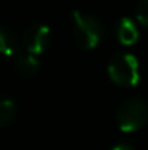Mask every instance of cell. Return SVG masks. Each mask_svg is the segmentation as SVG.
<instances>
[{"label":"cell","mask_w":148,"mask_h":150,"mask_svg":"<svg viewBox=\"0 0 148 150\" xmlns=\"http://www.w3.org/2000/svg\"><path fill=\"white\" fill-rule=\"evenodd\" d=\"M73 38L76 45L83 50H94L102 38V26L99 19L93 15L81 11H73Z\"/></svg>","instance_id":"obj_1"},{"label":"cell","mask_w":148,"mask_h":150,"mask_svg":"<svg viewBox=\"0 0 148 150\" xmlns=\"http://www.w3.org/2000/svg\"><path fill=\"white\" fill-rule=\"evenodd\" d=\"M108 77L118 86H135L140 80L139 61L134 54H116L108 62Z\"/></svg>","instance_id":"obj_2"},{"label":"cell","mask_w":148,"mask_h":150,"mask_svg":"<svg viewBox=\"0 0 148 150\" xmlns=\"http://www.w3.org/2000/svg\"><path fill=\"white\" fill-rule=\"evenodd\" d=\"M116 121L123 133H132L145 126L148 121V107L142 99H129L123 102L116 113Z\"/></svg>","instance_id":"obj_3"},{"label":"cell","mask_w":148,"mask_h":150,"mask_svg":"<svg viewBox=\"0 0 148 150\" xmlns=\"http://www.w3.org/2000/svg\"><path fill=\"white\" fill-rule=\"evenodd\" d=\"M24 43L29 53L32 54H41L51 43V30L43 24L30 26L24 32Z\"/></svg>","instance_id":"obj_4"},{"label":"cell","mask_w":148,"mask_h":150,"mask_svg":"<svg viewBox=\"0 0 148 150\" xmlns=\"http://www.w3.org/2000/svg\"><path fill=\"white\" fill-rule=\"evenodd\" d=\"M116 35L121 45L131 46L139 40V30H137L135 24L132 23V19L129 18H123L116 26Z\"/></svg>","instance_id":"obj_5"},{"label":"cell","mask_w":148,"mask_h":150,"mask_svg":"<svg viewBox=\"0 0 148 150\" xmlns=\"http://www.w3.org/2000/svg\"><path fill=\"white\" fill-rule=\"evenodd\" d=\"M15 69L16 72L24 78H30L38 72L40 66H38V61L35 58V54L29 53V54H18L15 59Z\"/></svg>","instance_id":"obj_6"},{"label":"cell","mask_w":148,"mask_h":150,"mask_svg":"<svg viewBox=\"0 0 148 150\" xmlns=\"http://www.w3.org/2000/svg\"><path fill=\"white\" fill-rule=\"evenodd\" d=\"M0 50L5 56L11 58V56L19 54V42H18V37L13 30H10L8 27H2L0 30Z\"/></svg>","instance_id":"obj_7"},{"label":"cell","mask_w":148,"mask_h":150,"mask_svg":"<svg viewBox=\"0 0 148 150\" xmlns=\"http://www.w3.org/2000/svg\"><path fill=\"white\" fill-rule=\"evenodd\" d=\"M16 115V105L13 102V99L3 98L0 102V125L2 126H8Z\"/></svg>","instance_id":"obj_8"},{"label":"cell","mask_w":148,"mask_h":150,"mask_svg":"<svg viewBox=\"0 0 148 150\" xmlns=\"http://www.w3.org/2000/svg\"><path fill=\"white\" fill-rule=\"evenodd\" d=\"M135 18L142 26L148 27V0H140L135 10Z\"/></svg>","instance_id":"obj_9"},{"label":"cell","mask_w":148,"mask_h":150,"mask_svg":"<svg viewBox=\"0 0 148 150\" xmlns=\"http://www.w3.org/2000/svg\"><path fill=\"white\" fill-rule=\"evenodd\" d=\"M112 150H134L131 145H126V144H119V145H116V147H113Z\"/></svg>","instance_id":"obj_10"}]
</instances>
